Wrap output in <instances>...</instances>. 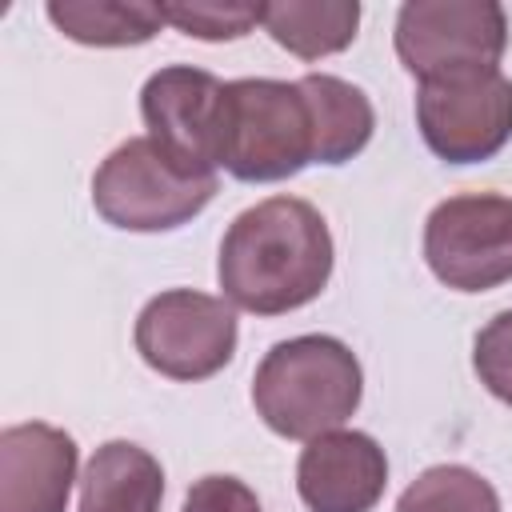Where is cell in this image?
I'll list each match as a JSON object with an SVG mask.
<instances>
[{
  "mask_svg": "<svg viewBox=\"0 0 512 512\" xmlns=\"http://www.w3.org/2000/svg\"><path fill=\"white\" fill-rule=\"evenodd\" d=\"M332 276V232L324 216L300 196H272L244 208L216 260V280L228 304L280 316L312 304Z\"/></svg>",
  "mask_w": 512,
  "mask_h": 512,
  "instance_id": "1",
  "label": "cell"
},
{
  "mask_svg": "<svg viewBox=\"0 0 512 512\" xmlns=\"http://www.w3.org/2000/svg\"><path fill=\"white\" fill-rule=\"evenodd\" d=\"M132 340L152 372L196 384L216 376L232 360L236 312L220 296L196 288H168L140 308Z\"/></svg>",
  "mask_w": 512,
  "mask_h": 512,
  "instance_id": "6",
  "label": "cell"
},
{
  "mask_svg": "<svg viewBox=\"0 0 512 512\" xmlns=\"http://www.w3.org/2000/svg\"><path fill=\"white\" fill-rule=\"evenodd\" d=\"M180 512H260L256 492L236 476H200Z\"/></svg>",
  "mask_w": 512,
  "mask_h": 512,
  "instance_id": "19",
  "label": "cell"
},
{
  "mask_svg": "<svg viewBox=\"0 0 512 512\" xmlns=\"http://www.w3.org/2000/svg\"><path fill=\"white\" fill-rule=\"evenodd\" d=\"M160 500L164 468L132 440H108L84 464L80 512H160Z\"/></svg>",
  "mask_w": 512,
  "mask_h": 512,
  "instance_id": "12",
  "label": "cell"
},
{
  "mask_svg": "<svg viewBox=\"0 0 512 512\" xmlns=\"http://www.w3.org/2000/svg\"><path fill=\"white\" fill-rule=\"evenodd\" d=\"M216 188V176L184 168L152 136H132L100 160L92 176V204L112 228L172 232L200 216Z\"/></svg>",
  "mask_w": 512,
  "mask_h": 512,
  "instance_id": "4",
  "label": "cell"
},
{
  "mask_svg": "<svg viewBox=\"0 0 512 512\" xmlns=\"http://www.w3.org/2000/svg\"><path fill=\"white\" fill-rule=\"evenodd\" d=\"M424 260L456 292H488L512 280V196L468 192L440 200L424 220Z\"/></svg>",
  "mask_w": 512,
  "mask_h": 512,
  "instance_id": "8",
  "label": "cell"
},
{
  "mask_svg": "<svg viewBox=\"0 0 512 512\" xmlns=\"http://www.w3.org/2000/svg\"><path fill=\"white\" fill-rule=\"evenodd\" d=\"M308 164H316V132L300 80H228L216 120V168L244 184H272Z\"/></svg>",
  "mask_w": 512,
  "mask_h": 512,
  "instance_id": "3",
  "label": "cell"
},
{
  "mask_svg": "<svg viewBox=\"0 0 512 512\" xmlns=\"http://www.w3.org/2000/svg\"><path fill=\"white\" fill-rule=\"evenodd\" d=\"M388 484V456L368 432L332 428L296 460V492L312 512H372Z\"/></svg>",
  "mask_w": 512,
  "mask_h": 512,
  "instance_id": "10",
  "label": "cell"
},
{
  "mask_svg": "<svg viewBox=\"0 0 512 512\" xmlns=\"http://www.w3.org/2000/svg\"><path fill=\"white\" fill-rule=\"evenodd\" d=\"M264 32L300 60H320L344 52L356 40L360 4L356 0H276L260 4Z\"/></svg>",
  "mask_w": 512,
  "mask_h": 512,
  "instance_id": "14",
  "label": "cell"
},
{
  "mask_svg": "<svg viewBox=\"0 0 512 512\" xmlns=\"http://www.w3.org/2000/svg\"><path fill=\"white\" fill-rule=\"evenodd\" d=\"M308 112H312V132H316V164H348L364 144L372 140L376 112L372 100L328 72H308L300 76Z\"/></svg>",
  "mask_w": 512,
  "mask_h": 512,
  "instance_id": "13",
  "label": "cell"
},
{
  "mask_svg": "<svg viewBox=\"0 0 512 512\" xmlns=\"http://www.w3.org/2000/svg\"><path fill=\"white\" fill-rule=\"evenodd\" d=\"M224 84L192 64H168L140 88V116L148 136L192 172L216 176V120Z\"/></svg>",
  "mask_w": 512,
  "mask_h": 512,
  "instance_id": "9",
  "label": "cell"
},
{
  "mask_svg": "<svg viewBox=\"0 0 512 512\" xmlns=\"http://www.w3.org/2000/svg\"><path fill=\"white\" fill-rule=\"evenodd\" d=\"M160 12H164V24L196 40H240L260 24V4L188 0V4H160Z\"/></svg>",
  "mask_w": 512,
  "mask_h": 512,
  "instance_id": "17",
  "label": "cell"
},
{
  "mask_svg": "<svg viewBox=\"0 0 512 512\" xmlns=\"http://www.w3.org/2000/svg\"><path fill=\"white\" fill-rule=\"evenodd\" d=\"M396 56L416 80L496 68L508 16L496 0H408L396 12Z\"/></svg>",
  "mask_w": 512,
  "mask_h": 512,
  "instance_id": "5",
  "label": "cell"
},
{
  "mask_svg": "<svg viewBox=\"0 0 512 512\" xmlns=\"http://www.w3.org/2000/svg\"><path fill=\"white\" fill-rule=\"evenodd\" d=\"M416 128L448 164L492 160L512 140V80L500 68L420 80Z\"/></svg>",
  "mask_w": 512,
  "mask_h": 512,
  "instance_id": "7",
  "label": "cell"
},
{
  "mask_svg": "<svg viewBox=\"0 0 512 512\" xmlns=\"http://www.w3.org/2000/svg\"><path fill=\"white\" fill-rule=\"evenodd\" d=\"M360 392V360L336 336L280 340L252 376L256 416L284 440H316L340 428L360 408Z\"/></svg>",
  "mask_w": 512,
  "mask_h": 512,
  "instance_id": "2",
  "label": "cell"
},
{
  "mask_svg": "<svg viewBox=\"0 0 512 512\" xmlns=\"http://www.w3.org/2000/svg\"><path fill=\"white\" fill-rule=\"evenodd\" d=\"M472 368L480 376V384L512 404V308L492 316L480 332H476V344H472Z\"/></svg>",
  "mask_w": 512,
  "mask_h": 512,
  "instance_id": "18",
  "label": "cell"
},
{
  "mask_svg": "<svg viewBox=\"0 0 512 512\" xmlns=\"http://www.w3.org/2000/svg\"><path fill=\"white\" fill-rule=\"evenodd\" d=\"M396 512H500V496L480 472L464 464H436L400 492Z\"/></svg>",
  "mask_w": 512,
  "mask_h": 512,
  "instance_id": "16",
  "label": "cell"
},
{
  "mask_svg": "<svg viewBox=\"0 0 512 512\" xmlns=\"http://www.w3.org/2000/svg\"><path fill=\"white\" fill-rule=\"evenodd\" d=\"M76 440L28 420L0 432V512H64L76 480Z\"/></svg>",
  "mask_w": 512,
  "mask_h": 512,
  "instance_id": "11",
  "label": "cell"
},
{
  "mask_svg": "<svg viewBox=\"0 0 512 512\" xmlns=\"http://www.w3.org/2000/svg\"><path fill=\"white\" fill-rule=\"evenodd\" d=\"M48 20L76 44L88 48H128V44H148L164 12L160 4H128V0H48Z\"/></svg>",
  "mask_w": 512,
  "mask_h": 512,
  "instance_id": "15",
  "label": "cell"
}]
</instances>
